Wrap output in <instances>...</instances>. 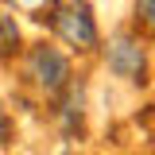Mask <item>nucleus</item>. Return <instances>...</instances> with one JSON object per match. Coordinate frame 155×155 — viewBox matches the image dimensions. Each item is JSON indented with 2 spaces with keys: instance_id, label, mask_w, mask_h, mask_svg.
Masks as SVG:
<instances>
[{
  "instance_id": "39448f33",
  "label": "nucleus",
  "mask_w": 155,
  "mask_h": 155,
  "mask_svg": "<svg viewBox=\"0 0 155 155\" xmlns=\"http://www.w3.org/2000/svg\"><path fill=\"white\" fill-rule=\"evenodd\" d=\"M136 23L143 31H155V0H136Z\"/></svg>"
},
{
  "instance_id": "423d86ee",
  "label": "nucleus",
  "mask_w": 155,
  "mask_h": 155,
  "mask_svg": "<svg viewBox=\"0 0 155 155\" xmlns=\"http://www.w3.org/2000/svg\"><path fill=\"white\" fill-rule=\"evenodd\" d=\"M8 136H12V124H8V116L0 113V143H8Z\"/></svg>"
},
{
  "instance_id": "f257e3e1",
  "label": "nucleus",
  "mask_w": 155,
  "mask_h": 155,
  "mask_svg": "<svg viewBox=\"0 0 155 155\" xmlns=\"http://www.w3.org/2000/svg\"><path fill=\"white\" fill-rule=\"evenodd\" d=\"M39 19H51V27L58 31L62 43H70L74 51H93L97 47V19L89 12L85 0H62V4H51V12Z\"/></svg>"
},
{
  "instance_id": "f03ea898",
  "label": "nucleus",
  "mask_w": 155,
  "mask_h": 155,
  "mask_svg": "<svg viewBox=\"0 0 155 155\" xmlns=\"http://www.w3.org/2000/svg\"><path fill=\"white\" fill-rule=\"evenodd\" d=\"M105 62H109V70H113L116 78H128V81H143V74H147L143 43H140V35H128V31H120V35L109 39Z\"/></svg>"
},
{
  "instance_id": "20e7f679",
  "label": "nucleus",
  "mask_w": 155,
  "mask_h": 155,
  "mask_svg": "<svg viewBox=\"0 0 155 155\" xmlns=\"http://www.w3.org/2000/svg\"><path fill=\"white\" fill-rule=\"evenodd\" d=\"M16 43H19V27H16V19L0 12V58L12 54V51H16Z\"/></svg>"
},
{
  "instance_id": "7ed1b4c3",
  "label": "nucleus",
  "mask_w": 155,
  "mask_h": 155,
  "mask_svg": "<svg viewBox=\"0 0 155 155\" xmlns=\"http://www.w3.org/2000/svg\"><path fill=\"white\" fill-rule=\"evenodd\" d=\"M31 78H39V85L47 93H58L66 85V78H70V62L54 47H35L31 51Z\"/></svg>"
}]
</instances>
